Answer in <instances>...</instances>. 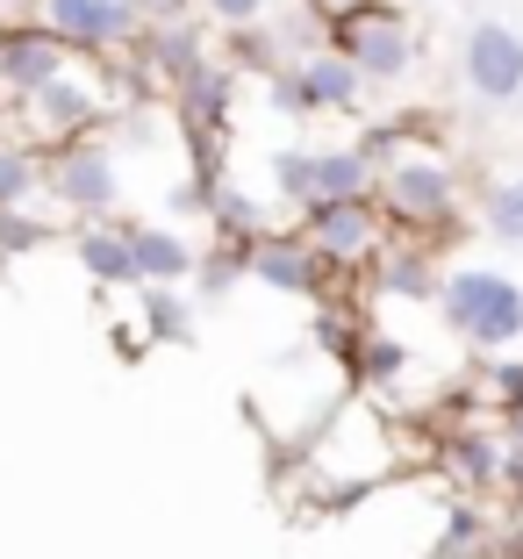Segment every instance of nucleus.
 Here are the masks:
<instances>
[{
    "label": "nucleus",
    "instance_id": "1",
    "mask_svg": "<svg viewBox=\"0 0 523 559\" xmlns=\"http://www.w3.org/2000/svg\"><path fill=\"white\" fill-rule=\"evenodd\" d=\"M438 316L466 352H516L523 345V280L502 265H452L438 287Z\"/></svg>",
    "mask_w": 523,
    "mask_h": 559
},
{
    "label": "nucleus",
    "instance_id": "2",
    "mask_svg": "<svg viewBox=\"0 0 523 559\" xmlns=\"http://www.w3.org/2000/svg\"><path fill=\"white\" fill-rule=\"evenodd\" d=\"M373 201H380V215H388V230L430 245V237L459 230V215H466V180H459L452 158H438V151H409V158H394L388 173H380Z\"/></svg>",
    "mask_w": 523,
    "mask_h": 559
},
{
    "label": "nucleus",
    "instance_id": "3",
    "mask_svg": "<svg viewBox=\"0 0 523 559\" xmlns=\"http://www.w3.org/2000/svg\"><path fill=\"white\" fill-rule=\"evenodd\" d=\"M323 44L344 50L366 72V86H394L416 72V29L394 0H344V8H330Z\"/></svg>",
    "mask_w": 523,
    "mask_h": 559
},
{
    "label": "nucleus",
    "instance_id": "4",
    "mask_svg": "<svg viewBox=\"0 0 523 559\" xmlns=\"http://www.w3.org/2000/svg\"><path fill=\"white\" fill-rule=\"evenodd\" d=\"M100 58H80V66L66 72V80L50 86L44 100H29L22 108V122H29V144L36 151H66V144H86V136H100L115 122V86L100 80Z\"/></svg>",
    "mask_w": 523,
    "mask_h": 559
},
{
    "label": "nucleus",
    "instance_id": "5",
    "mask_svg": "<svg viewBox=\"0 0 523 559\" xmlns=\"http://www.w3.org/2000/svg\"><path fill=\"white\" fill-rule=\"evenodd\" d=\"M44 194L58 201L80 223H115V201H122V158H115L108 136H86V144L44 151Z\"/></svg>",
    "mask_w": 523,
    "mask_h": 559
},
{
    "label": "nucleus",
    "instance_id": "6",
    "mask_svg": "<svg viewBox=\"0 0 523 559\" xmlns=\"http://www.w3.org/2000/svg\"><path fill=\"white\" fill-rule=\"evenodd\" d=\"M29 22H44L50 36L80 58H122L144 44V8L136 0H29Z\"/></svg>",
    "mask_w": 523,
    "mask_h": 559
},
{
    "label": "nucleus",
    "instance_id": "7",
    "mask_svg": "<svg viewBox=\"0 0 523 559\" xmlns=\"http://www.w3.org/2000/svg\"><path fill=\"white\" fill-rule=\"evenodd\" d=\"M72 66H80V50H66L44 22H29V15L0 22V100H8L15 116L29 108V100H44Z\"/></svg>",
    "mask_w": 523,
    "mask_h": 559
},
{
    "label": "nucleus",
    "instance_id": "8",
    "mask_svg": "<svg viewBox=\"0 0 523 559\" xmlns=\"http://www.w3.org/2000/svg\"><path fill=\"white\" fill-rule=\"evenodd\" d=\"M301 230H309V245L330 259V273H380V259H388V215H380V201H337V209H309L301 215Z\"/></svg>",
    "mask_w": 523,
    "mask_h": 559
},
{
    "label": "nucleus",
    "instance_id": "9",
    "mask_svg": "<svg viewBox=\"0 0 523 559\" xmlns=\"http://www.w3.org/2000/svg\"><path fill=\"white\" fill-rule=\"evenodd\" d=\"M251 280H259L265 295H287V301H316V295H330V259L309 245V230H265V237H251Z\"/></svg>",
    "mask_w": 523,
    "mask_h": 559
},
{
    "label": "nucleus",
    "instance_id": "10",
    "mask_svg": "<svg viewBox=\"0 0 523 559\" xmlns=\"http://www.w3.org/2000/svg\"><path fill=\"white\" fill-rule=\"evenodd\" d=\"M459 80L474 86L480 100H523V29L509 22H474L459 44Z\"/></svg>",
    "mask_w": 523,
    "mask_h": 559
},
{
    "label": "nucleus",
    "instance_id": "11",
    "mask_svg": "<svg viewBox=\"0 0 523 559\" xmlns=\"http://www.w3.org/2000/svg\"><path fill=\"white\" fill-rule=\"evenodd\" d=\"M229 108H237V66H229L223 50H215L201 72H187L180 86H173V116H180V130H187V144L209 158L215 151V136L229 130Z\"/></svg>",
    "mask_w": 523,
    "mask_h": 559
},
{
    "label": "nucleus",
    "instance_id": "12",
    "mask_svg": "<svg viewBox=\"0 0 523 559\" xmlns=\"http://www.w3.org/2000/svg\"><path fill=\"white\" fill-rule=\"evenodd\" d=\"M502 460H509V444H502V430H495V416H488V424H459L452 438H444V452H438V466L466 495L502 488Z\"/></svg>",
    "mask_w": 523,
    "mask_h": 559
},
{
    "label": "nucleus",
    "instance_id": "13",
    "mask_svg": "<svg viewBox=\"0 0 523 559\" xmlns=\"http://www.w3.org/2000/svg\"><path fill=\"white\" fill-rule=\"evenodd\" d=\"M72 259H80L86 280H100V287H144L130 223H80V230H72Z\"/></svg>",
    "mask_w": 523,
    "mask_h": 559
},
{
    "label": "nucleus",
    "instance_id": "14",
    "mask_svg": "<svg viewBox=\"0 0 523 559\" xmlns=\"http://www.w3.org/2000/svg\"><path fill=\"white\" fill-rule=\"evenodd\" d=\"M136 237V273H144V287H187V280L201 273V245L187 230H173V223H130Z\"/></svg>",
    "mask_w": 523,
    "mask_h": 559
},
{
    "label": "nucleus",
    "instance_id": "15",
    "mask_svg": "<svg viewBox=\"0 0 523 559\" xmlns=\"http://www.w3.org/2000/svg\"><path fill=\"white\" fill-rule=\"evenodd\" d=\"M295 72H301V86H309V108L316 116H352L366 100V72L344 58V50H330V44H316L309 58H295Z\"/></svg>",
    "mask_w": 523,
    "mask_h": 559
},
{
    "label": "nucleus",
    "instance_id": "16",
    "mask_svg": "<svg viewBox=\"0 0 523 559\" xmlns=\"http://www.w3.org/2000/svg\"><path fill=\"white\" fill-rule=\"evenodd\" d=\"M136 58H144V72H151V80L180 86L187 72H201V66H209L215 50H209V29H201V22H165V29H144Z\"/></svg>",
    "mask_w": 523,
    "mask_h": 559
},
{
    "label": "nucleus",
    "instance_id": "17",
    "mask_svg": "<svg viewBox=\"0 0 523 559\" xmlns=\"http://www.w3.org/2000/svg\"><path fill=\"white\" fill-rule=\"evenodd\" d=\"M444 273H452V265H438V251L416 245V237L388 245V259H380V287H388V295H402V301H438Z\"/></svg>",
    "mask_w": 523,
    "mask_h": 559
},
{
    "label": "nucleus",
    "instance_id": "18",
    "mask_svg": "<svg viewBox=\"0 0 523 559\" xmlns=\"http://www.w3.org/2000/svg\"><path fill=\"white\" fill-rule=\"evenodd\" d=\"M136 316H144V345H187L194 337V295L187 287H136Z\"/></svg>",
    "mask_w": 523,
    "mask_h": 559
},
{
    "label": "nucleus",
    "instance_id": "19",
    "mask_svg": "<svg viewBox=\"0 0 523 559\" xmlns=\"http://www.w3.org/2000/svg\"><path fill=\"white\" fill-rule=\"evenodd\" d=\"M36 201H44V151L0 136V215L36 209Z\"/></svg>",
    "mask_w": 523,
    "mask_h": 559
},
{
    "label": "nucleus",
    "instance_id": "20",
    "mask_svg": "<svg viewBox=\"0 0 523 559\" xmlns=\"http://www.w3.org/2000/svg\"><path fill=\"white\" fill-rule=\"evenodd\" d=\"M344 366H352L366 388H402V373H409V345H394L388 330H366V337H344Z\"/></svg>",
    "mask_w": 523,
    "mask_h": 559
},
{
    "label": "nucleus",
    "instance_id": "21",
    "mask_svg": "<svg viewBox=\"0 0 523 559\" xmlns=\"http://www.w3.org/2000/svg\"><path fill=\"white\" fill-rule=\"evenodd\" d=\"M474 209H480V230L495 245H523V173H495Z\"/></svg>",
    "mask_w": 523,
    "mask_h": 559
},
{
    "label": "nucleus",
    "instance_id": "22",
    "mask_svg": "<svg viewBox=\"0 0 523 559\" xmlns=\"http://www.w3.org/2000/svg\"><path fill=\"white\" fill-rule=\"evenodd\" d=\"M265 180H273V194L287 201V209L309 215L316 209V144H280L273 165H265Z\"/></svg>",
    "mask_w": 523,
    "mask_h": 559
},
{
    "label": "nucleus",
    "instance_id": "23",
    "mask_svg": "<svg viewBox=\"0 0 523 559\" xmlns=\"http://www.w3.org/2000/svg\"><path fill=\"white\" fill-rule=\"evenodd\" d=\"M237 280H251V245H229V237H215V245L201 251V273H194L201 301H223Z\"/></svg>",
    "mask_w": 523,
    "mask_h": 559
},
{
    "label": "nucleus",
    "instance_id": "24",
    "mask_svg": "<svg viewBox=\"0 0 523 559\" xmlns=\"http://www.w3.org/2000/svg\"><path fill=\"white\" fill-rule=\"evenodd\" d=\"M480 538H488V516H480L474 495H452V510H444V538H438V559H474Z\"/></svg>",
    "mask_w": 523,
    "mask_h": 559
},
{
    "label": "nucleus",
    "instance_id": "25",
    "mask_svg": "<svg viewBox=\"0 0 523 559\" xmlns=\"http://www.w3.org/2000/svg\"><path fill=\"white\" fill-rule=\"evenodd\" d=\"M223 58H229L237 72H265V80L287 66V58H280V36L265 29V22H259V29H229V36H223Z\"/></svg>",
    "mask_w": 523,
    "mask_h": 559
},
{
    "label": "nucleus",
    "instance_id": "26",
    "mask_svg": "<svg viewBox=\"0 0 523 559\" xmlns=\"http://www.w3.org/2000/svg\"><path fill=\"white\" fill-rule=\"evenodd\" d=\"M359 151H366V158L380 165V173H388L394 158H409V122H402V116H380V122H366Z\"/></svg>",
    "mask_w": 523,
    "mask_h": 559
},
{
    "label": "nucleus",
    "instance_id": "27",
    "mask_svg": "<svg viewBox=\"0 0 523 559\" xmlns=\"http://www.w3.org/2000/svg\"><path fill=\"white\" fill-rule=\"evenodd\" d=\"M488 416H509L523 409V359H488Z\"/></svg>",
    "mask_w": 523,
    "mask_h": 559
},
{
    "label": "nucleus",
    "instance_id": "28",
    "mask_svg": "<svg viewBox=\"0 0 523 559\" xmlns=\"http://www.w3.org/2000/svg\"><path fill=\"white\" fill-rule=\"evenodd\" d=\"M36 245H50V230H44V223H36L29 209L0 215V259H22V251H36Z\"/></svg>",
    "mask_w": 523,
    "mask_h": 559
},
{
    "label": "nucleus",
    "instance_id": "29",
    "mask_svg": "<svg viewBox=\"0 0 523 559\" xmlns=\"http://www.w3.org/2000/svg\"><path fill=\"white\" fill-rule=\"evenodd\" d=\"M265 94H273L280 116H295V122H301V116H316V108H309V86H301V72H295V58H287V66L265 80Z\"/></svg>",
    "mask_w": 523,
    "mask_h": 559
},
{
    "label": "nucleus",
    "instance_id": "30",
    "mask_svg": "<svg viewBox=\"0 0 523 559\" xmlns=\"http://www.w3.org/2000/svg\"><path fill=\"white\" fill-rule=\"evenodd\" d=\"M201 15H209L215 22V29H259V22H265V0H201Z\"/></svg>",
    "mask_w": 523,
    "mask_h": 559
},
{
    "label": "nucleus",
    "instance_id": "31",
    "mask_svg": "<svg viewBox=\"0 0 523 559\" xmlns=\"http://www.w3.org/2000/svg\"><path fill=\"white\" fill-rule=\"evenodd\" d=\"M136 8H144V22H151V29H165V22H194V8H201V0H136Z\"/></svg>",
    "mask_w": 523,
    "mask_h": 559
},
{
    "label": "nucleus",
    "instance_id": "32",
    "mask_svg": "<svg viewBox=\"0 0 523 559\" xmlns=\"http://www.w3.org/2000/svg\"><path fill=\"white\" fill-rule=\"evenodd\" d=\"M495 430H502V444L523 460V409H509V416H495Z\"/></svg>",
    "mask_w": 523,
    "mask_h": 559
}]
</instances>
